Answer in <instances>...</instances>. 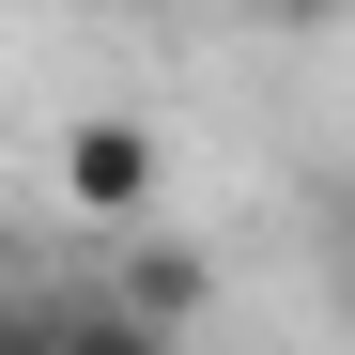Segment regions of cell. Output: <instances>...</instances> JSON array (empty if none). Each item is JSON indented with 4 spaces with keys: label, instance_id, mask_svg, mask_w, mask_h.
Returning a JSON list of instances; mask_svg holds the SVG:
<instances>
[{
    "label": "cell",
    "instance_id": "1",
    "mask_svg": "<svg viewBox=\"0 0 355 355\" xmlns=\"http://www.w3.org/2000/svg\"><path fill=\"white\" fill-rule=\"evenodd\" d=\"M62 201H78L93 232H155V201H170V139L139 124V108L62 124Z\"/></svg>",
    "mask_w": 355,
    "mask_h": 355
},
{
    "label": "cell",
    "instance_id": "5",
    "mask_svg": "<svg viewBox=\"0 0 355 355\" xmlns=\"http://www.w3.org/2000/svg\"><path fill=\"white\" fill-rule=\"evenodd\" d=\"M263 16H293V31H309V16H324V0H263Z\"/></svg>",
    "mask_w": 355,
    "mask_h": 355
},
{
    "label": "cell",
    "instance_id": "3",
    "mask_svg": "<svg viewBox=\"0 0 355 355\" xmlns=\"http://www.w3.org/2000/svg\"><path fill=\"white\" fill-rule=\"evenodd\" d=\"M62 355H186L170 324H139L124 293H62Z\"/></svg>",
    "mask_w": 355,
    "mask_h": 355
},
{
    "label": "cell",
    "instance_id": "2",
    "mask_svg": "<svg viewBox=\"0 0 355 355\" xmlns=\"http://www.w3.org/2000/svg\"><path fill=\"white\" fill-rule=\"evenodd\" d=\"M108 293H124L139 324H170V340H186V324H201V293H216V263H201V248H170V232H139Z\"/></svg>",
    "mask_w": 355,
    "mask_h": 355
},
{
    "label": "cell",
    "instance_id": "4",
    "mask_svg": "<svg viewBox=\"0 0 355 355\" xmlns=\"http://www.w3.org/2000/svg\"><path fill=\"white\" fill-rule=\"evenodd\" d=\"M340 309H355V201H340Z\"/></svg>",
    "mask_w": 355,
    "mask_h": 355
}]
</instances>
